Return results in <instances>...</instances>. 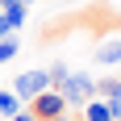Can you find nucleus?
Here are the masks:
<instances>
[{
  "label": "nucleus",
  "mask_w": 121,
  "mask_h": 121,
  "mask_svg": "<svg viewBox=\"0 0 121 121\" xmlns=\"http://www.w3.org/2000/svg\"><path fill=\"white\" fill-rule=\"evenodd\" d=\"M17 50H21V38H17V34L0 38V63H13V59H17Z\"/></svg>",
  "instance_id": "obj_9"
},
{
  "label": "nucleus",
  "mask_w": 121,
  "mask_h": 121,
  "mask_svg": "<svg viewBox=\"0 0 121 121\" xmlns=\"http://www.w3.org/2000/svg\"><path fill=\"white\" fill-rule=\"evenodd\" d=\"M9 34H17V29H13V25H9V17L0 13V38H9Z\"/></svg>",
  "instance_id": "obj_11"
},
{
  "label": "nucleus",
  "mask_w": 121,
  "mask_h": 121,
  "mask_svg": "<svg viewBox=\"0 0 121 121\" xmlns=\"http://www.w3.org/2000/svg\"><path fill=\"white\" fill-rule=\"evenodd\" d=\"M59 92H63V100H67V109H84L88 100L96 96V79H92L88 71H75V67H71V75L63 79Z\"/></svg>",
  "instance_id": "obj_1"
},
{
  "label": "nucleus",
  "mask_w": 121,
  "mask_h": 121,
  "mask_svg": "<svg viewBox=\"0 0 121 121\" xmlns=\"http://www.w3.org/2000/svg\"><path fill=\"white\" fill-rule=\"evenodd\" d=\"M25 4H38V0H25Z\"/></svg>",
  "instance_id": "obj_13"
},
{
  "label": "nucleus",
  "mask_w": 121,
  "mask_h": 121,
  "mask_svg": "<svg viewBox=\"0 0 121 121\" xmlns=\"http://www.w3.org/2000/svg\"><path fill=\"white\" fill-rule=\"evenodd\" d=\"M46 88H50V71H46V67H34V71H21L17 79H13V92H17L21 100H34L38 92H46Z\"/></svg>",
  "instance_id": "obj_2"
},
{
  "label": "nucleus",
  "mask_w": 121,
  "mask_h": 121,
  "mask_svg": "<svg viewBox=\"0 0 121 121\" xmlns=\"http://www.w3.org/2000/svg\"><path fill=\"white\" fill-rule=\"evenodd\" d=\"M0 13L9 17V25H13V29H21V25H25V17H29V4H25V0H4V4H0Z\"/></svg>",
  "instance_id": "obj_6"
},
{
  "label": "nucleus",
  "mask_w": 121,
  "mask_h": 121,
  "mask_svg": "<svg viewBox=\"0 0 121 121\" xmlns=\"http://www.w3.org/2000/svg\"><path fill=\"white\" fill-rule=\"evenodd\" d=\"M96 63H104V67L121 63V38H113V42H100V46H96Z\"/></svg>",
  "instance_id": "obj_7"
},
{
  "label": "nucleus",
  "mask_w": 121,
  "mask_h": 121,
  "mask_svg": "<svg viewBox=\"0 0 121 121\" xmlns=\"http://www.w3.org/2000/svg\"><path fill=\"white\" fill-rule=\"evenodd\" d=\"M13 113H21V96L0 88V117H13Z\"/></svg>",
  "instance_id": "obj_8"
},
{
  "label": "nucleus",
  "mask_w": 121,
  "mask_h": 121,
  "mask_svg": "<svg viewBox=\"0 0 121 121\" xmlns=\"http://www.w3.org/2000/svg\"><path fill=\"white\" fill-rule=\"evenodd\" d=\"M46 71H50V88H54V92H59V88H63V79H67V75H71V67H67V63H50Z\"/></svg>",
  "instance_id": "obj_10"
},
{
  "label": "nucleus",
  "mask_w": 121,
  "mask_h": 121,
  "mask_svg": "<svg viewBox=\"0 0 121 121\" xmlns=\"http://www.w3.org/2000/svg\"><path fill=\"white\" fill-rule=\"evenodd\" d=\"M0 4H4V0H0Z\"/></svg>",
  "instance_id": "obj_14"
},
{
  "label": "nucleus",
  "mask_w": 121,
  "mask_h": 121,
  "mask_svg": "<svg viewBox=\"0 0 121 121\" xmlns=\"http://www.w3.org/2000/svg\"><path fill=\"white\" fill-rule=\"evenodd\" d=\"M96 96H100V100H109L113 117L121 121V79H96Z\"/></svg>",
  "instance_id": "obj_4"
},
{
  "label": "nucleus",
  "mask_w": 121,
  "mask_h": 121,
  "mask_svg": "<svg viewBox=\"0 0 121 121\" xmlns=\"http://www.w3.org/2000/svg\"><path fill=\"white\" fill-rule=\"evenodd\" d=\"M63 109H67V100H63V92H54V88H46V92H38V96L29 100V113H34L38 121H54Z\"/></svg>",
  "instance_id": "obj_3"
},
{
  "label": "nucleus",
  "mask_w": 121,
  "mask_h": 121,
  "mask_svg": "<svg viewBox=\"0 0 121 121\" xmlns=\"http://www.w3.org/2000/svg\"><path fill=\"white\" fill-rule=\"evenodd\" d=\"M79 117H84V121H117V117H113V109H109V100H100V96L88 100L84 109H79Z\"/></svg>",
  "instance_id": "obj_5"
},
{
  "label": "nucleus",
  "mask_w": 121,
  "mask_h": 121,
  "mask_svg": "<svg viewBox=\"0 0 121 121\" xmlns=\"http://www.w3.org/2000/svg\"><path fill=\"white\" fill-rule=\"evenodd\" d=\"M9 121H38V117H34V113H13Z\"/></svg>",
  "instance_id": "obj_12"
}]
</instances>
